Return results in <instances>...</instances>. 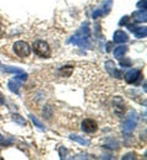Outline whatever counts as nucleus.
<instances>
[{"label": "nucleus", "mask_w": 147, "mask_h": 160, "mask_svg": "<svg viewBox=\"0 0 147 160\" xmlns=\"http://www.w3.org/2000/svg\"><path fill=\"white\" fill-rule=\"evenodd\" d=\"M67 43H72L74 46H79V47H82V48H91L92 43H91L90 23L85 22L84 25L80 27V30L70 40H67Z\"/></svg>", "instance_id": "nucleus-1"}, {"label": "nucleus", "mask_w": 147, "mask_h": 160, "mask_svg": "<svg viewBox=\"0 0 147 160\" xmlns=\"http://www.w3.org/2000/svg\"><path fill=\"white\" fill-rule=\"evenodd\" d=\"M33 51H34V53L37 56H39L42 58L50 57V53H52L49 44L47 42H44V41H36L33 43Z\"/></svg>", "instance_id": "nucleus-2"}, {"label": "nucleus", "mask_w": 147, "mask_h": 160, "mask_svg": "<svg viewBox=\"0 0 147 160\" xmlns=\"http://www.w3.org/2000/svg\"><path fill=\"white\" fill-rule=\"evenodd\" d=\"M137 124V113L135 111H130L125 122L123 124V132L124 133H131Z\"/></svg>", "instance_id": "nucleus-3"}, {"label": "nucleus", "mask_w": 147, "mask_h": 160, "mask_svg": "<svg viewBox=\"0 0 147 160\" xmlns=\"http://www.w3.org/2000/svg\"><path fill=\"white\" fill-rule=\"evenodd\" d=\"M14 52L21 57V58H25V57H28L31 54V47L28 46L27 42L25 41H17L15 44H14Z\"/></svg>", "instance_id": "nucleus-4"}, {"label": "nucleus", "mask_w": 147, "mask_h": 160, "mask_svg": "<svg viewBox=\"0 0 147 160\" xmlns=\"http://www.w3.org/2000/svg\"><path fill=\"white\" fill-rule=\"evenodd\" d=\"M112 6H113V0H104L103 4L101 5V8L96 9L92 12V19H98V18L108 15L110 12V10H112Z\"/></svg>", "instance_id": "nucleus-5"}, {"label": "nucleus", "mask_w": 147, "mask_h": 160, "mask_svg": "<svg viewBox=\"0 0 147 160\" xmlns=\"http://www.w3.org/2000/svg\"><path fill=\"white\" fill-rule=\"evenodd\" d=\"M105 69H107V72L109 73V75H112L113 78L122 79L123 74H122V72L117 68V65H115V63H114L113 60H107V62H105Z\"/></svg>", "instance_id": "nucleus-6"}, {"label": "nucleus", "mask_w": 147, "mask_h": 160, "mask_svg": "<svg viewBox=\"0 0 147 160\" xmlns=\"http://www.w3.org/2000/svg\"><path fill=\"white\" fill-rule=\"evenodd\" d=\"M81 127H82V131L86 133H94L98 129V126H97L96 121L91 120V118H86V120L82 121Z\"/></svg>", "instance_id": "nucleus-7"}, {"label": "nucleus", "mask_w": 147, "mask_h": 160, "mask_svg": "<svg viewBox=\"0 0 147 160\" xmlns=\"http://www.w3.org/2000/svg\"><path fill=\"white\" fill-rule=\"evenodd\" d=\"M141 78V70L139 69H131L125 74V81L127 84H134Z\"/></svg>", "instance_id": "nucleus-8"}, {"label": "nucleus", "mask_w": 147, "mask_h": 160, "mask_svg": "<svg viewBox=\"0 0 147 160\" xmlns=\"http://www.w3.org/2000/svg\"><path fill=\"white\" fill-rule=\"evenodd\" d=\"M113 41H114L115 43H120V44H123V43H126V42L129 41V36L126 35L124 31L118 30V31H115V32H114Z\"/></svg>", "instance_id": "nucleus-9"}, {"label": "nucleus", "mask_w": 147, "mask_h": 160, "mask_svg": "<svg viewBox=\"0 0 147 160\" xmlns=\"http://www.w3.org/2000/svg\"><path fill=\"white\" fill-rule=\"evenodd\" d=\"M132 18H134V20L136 21V22H146L147 21V10H142V9H140V10H137V11H135V12H132Z\"/></svg>", "instance_id": "nucleus-10"}, {"label": "nucleus", "mask_w": 147, "mask_h": 160, "mask_svg": "<svg viewBox=\"0 0 147 160\" xmlns=\"http://www.w3.org/2000/svg\"><path fill=\"white\" fill-rule=\"evenodd\" d=\"M126 51H127V46H125V44L117 47V48L114 49V57L118 58V59H122V57L125 54Z\"/></svg>", "instance_id": "nucleus-11"}, {"label": "nucleus", "mask_w": 147, "mask_h": 160, "mask_svg": "<svg viewBox=\"0 0 147 160\" xmlns=\"http://www.w3.org/2000/svg\"><path fill=\"white\" fill-rule=\"evenodd\" d=\"M20 86H21V84L15 79L10 80V81L7 82V88H9V90L12 91V92H15V94H19V89H20Z\"/></svg>", "instance_id": "nucleus-12"}, {"label": "nucleus", "mask_w": 147, "mask_h": 160, "mask_svg": "<svg viewBox=\"0 0 147 160\" xmlns=\"http://www.w3.org/2000/svg\"><path fill=\"white\" fill-rule=\"evenodd\" d=\"M134 35L136 38H146L147 27H136L134 31Z\"/></svg>", "instance_id": "nucleus-13"}, {"label": "nucleus", "mask_w": 147, "mask_h": 160, "mask_svg": "<svg viewBox=\"0 0 147 160\" xmlns=\"http://www.w3.org/2000/svg\"><path fill=\"white\" fill-rule=\"evenodd\" d=\"M70 139L75 140V142L80 143L81 145H85V147H88V145L91 144V142H90L88 139H85V138H81V137H79V136H76V134H71V136H70Z\"/></svg>", "instance_id": "nucleus-14"}, {"label": "nucleus", "mask_w": 147, "mask_h": 160, "mask_svg": "<svg viewBox=\"0 0 147 160\" xmlns=\"http://www.w3.org/2000/svg\"><path fill=\"white\" fill-rule=\"evenodd\" d=\"M0 68H1V70L6 72V73H15V74H21V73H23L21 69H19V68H14V67H6V65H0Z\"/></svg>", "instance_id": "nucleus-15"}, {"label": "nucleus", "mask_w": 147, "mask_h": 160, "mask_svg": "<svg viewBox=\"0 0 147 160\" xmlns=\"http://www.w3.org/2000/svg\"><path fill=\"white\" fill-rule=\"evenodd\" d=\"M30 118H31V121L33 122V124H34L37 128H39L41 131H45V127H44V124H43L42 122L38 120V118H37L34 115H30Z\"/></svg>", "instance_id": "nucleus-16"}, {"label": "nucleus", "mask_w": 147, "mask_h": 160, "mask_svg": "<svg viewBox=\"0 0 147 160\" xmlns=\"http://www.w3.org/2000/svg\"><path fill=\"white\" fill-rule=\"evenodd\" d=\"M12 121L14 122H16V123H19L20 126H26V120L22 117V116H20V115H17V113H14L12 115Z\"/></svg>", "instance_id": "nucleus-17"}, {"label": "nucleus", "mask_w": 147, "mask_h": 160, "mask_svg": "<svg viewBox=\"0 0 147 160\" xmlns=\"http://www.w3.org/2000/svg\"><path fill=\"white\" fill-rule=\"evenodd\" d=\"M136 6H137V9L145 10V9H147V0H140V1L136 4Z\"/></svg>", "instance_id": "nucleus-18"}, {"label": "nucleus", "mask_w": 147, "mask_h": 160, "mask_svg": "<svg viewBox=\"0 0 147 160\" xmlns=\"http://www.w3.org/2000/svg\"><path fill=\"white\" fill-rule=\"evenodd\" d=\"M120 65L123 67V68H129L130 65H131V60L130 59H126V60H120Z\"/></svg>", "instance_id": "nucleus-19"}, {"label": "nucleus", "mask_w": 147, "mask_h": 160, "mask_svg": "<svg viewBox=\"0 0 147 160\" xmlns=\"http://www.w3.org/2000/svg\"><path fill=\"white\" fill-rule=\"evenodd\" d=\"M15 80H21V81H26V80H27V74H25V73H21L20 75H16V77H15Z\"/></svg>", "instance_id": "nucleus-20"}, {"label": "nucleus", "mask_w": 147, "mask_h": 160, "mask_svg": "<svg viewBox=\"0 0 147 160\" xmlns=\"http://www.w3.org/2000/svg\"><path fill=\"white\" fill-rule=\"evenodd\" d=\"M59 154H60V158H62V159H63V158H65V155L67 154V149H65V148H63V147H62V148L59 149Z\"/></svg>", "instance_id": "nucleus-21"}, {"label": "nucleus", "mask_w": 147, "mask_h": 160, "mask_svg": "<svg viewBox=\"0 0 147 160\" xmlns=\"http://www.w3.org/2000/svg\"><path fill=\"white\" fill-rule=\"evenodd\" d=\"M127 21H129V16H124V18H122V20L119 21V25H120V26L126 25V23H127Z\"/></svg>", "instance_id": "nucleus-22"}, {"label": "nucleus", "mask_w": 147, "mask_h": 160, "mask_svg": "<svg viewBox=\"0 0 147 160\" xmlns=\"http://www.w3.org/2000/svg\"><path fill=\"white\" fill-rule=\"evenodd\" d=\"M112 46H113V42H108V43H107V48H105V51H107V52H110V51H112Z\"/></svg>", "instance_id": "nucleus-23"}, {"label": "nucleus", "mask_w": 147, "mask_h": 160, "mask_svg": "<svg viewBox=\"0 0 147 160\" xmlns=\"http://www.w3.org/2000/svg\"><path fill=\"white\" fill-rule=\"evenodd\" d=\"M75 159H87V154H79L75 157Z\"/></svg>", "instance_id": "nucleus-24"}, {"label": "nucleus", "mask_w": 147, "mask_h": 160, "mask_svg": "<svg viewBox=\"0 0 147 160\" xmlns=\"http://www.w3.org/2000/svg\"><path fill=\"white\" fill-rule=\"evenodd\" d=\"M134 158H135V157H134V154H131V153H130V154H126L125 157H123V159L125 160V159H134Z\"/></svg>", "instance_id": "nucleus-25"}, {"label": "nucleus", "mask_w": 147, "mask_h": 160, "mask_svg": "<svg viewBox=\"0 0 147 160\" xmlns=\"http://www.w3.org/2000/svg\"><path fill=\"white\" fill-rule=\"evenodd\" d=\"M126 26H127V28H129L131 32H134V31H135V28H136L134 25H129V23H126Z\"/></svg>", "instance_id": "nucleus-26"}, {"label": "nucleus", "mask_w": 147, "mask_h": 160, "mask_svg": "<svg viewBox=\"0 0 147 160\" xmlns=\"http://www.w3.org/2000/svg\"><path fill=\"white\" fill-rule=\"evenodd\" d=\"M1 144H6V142H5V139H4V137L0 134V145H1Z\"/></svg>", "instance_id": "nucleus-27"}, {"label": "nucleus", "mask_w": 147, "mask_h": 160, "mask_svg": "<svg viewBox=\"0 0 147 160\" xmlns=\"http://www.w3.org/2000/svg\"><path fill=\"white\" fill-rule=\"evenodd\" d=\"M4 103V96L0 94V105H2Z\"/></svg>", "instance_id": "nucleus-28"}]
</instances>
